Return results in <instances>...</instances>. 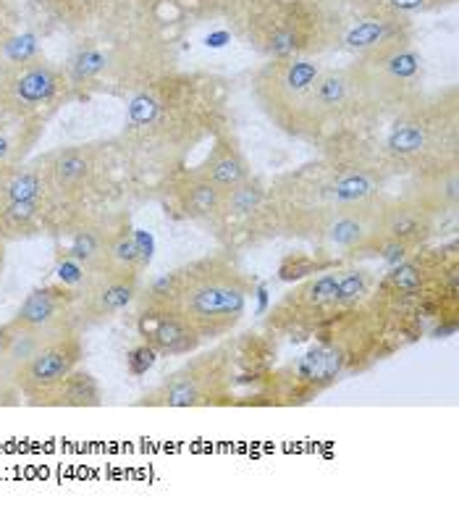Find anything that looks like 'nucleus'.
<instances>
[{"mask_svg": "<svg viewBox=\"0 0 459 512\" xmlns=\"http://www.w3.org/2000/svg\"><path fill=\"white\" fill-rule=\"evenodd\" d=\"M252 281L231 255H208L153 279L142 302L174 305L202 339H221L247 313Z\"/></svg>", "mask_w": 459, "mask_h": 512, "instance_id": "f257e3e1", "label": "nucleus"}, {"mask_svg": "<svg viewBox=\"0 0 459 512\" xmlns=\"http://www.w3.org/2000/svg\"><path fill=\"white\" fill-rule=\"evenodd\" d=\"M457 148L459 108L454 92H449V100L418 98L399 108L376 158L386 171H407L412 176L454 163Z\"/></svg>", "mask_w": 459, "mask_h": 512, "instance_id": "f03ea898", "label": "nucleus"}, {"mask_svg": "<svg viewBox=\"0 0 459 512\" xmlns=\"http://www.w3.org/2000/svg\"><path fill=\"white\" fill-rule=\"evenodd\" d=\"M341 22L328 0H255L247 35L268 58H310L341 37Z\"/></svg>", "mask_w": 459, "mask_h": 512, "instance_id": "7ed1b4c3", "label": "nucleus"}, {"mask_svg": "<svg viewBox=\"0 0 459 512\" xmlns=\"http://www.w3.org/2000/svg\"><path fill=\"white\" fill-rule=\"evenodd\" d=\"M376 287V274L365 266L326 268L286 292L268 313L265 326L276 334H318L331 318L368 300Z\"/></svg>", "mask_w": 459, "mask_h": 512, "instance_id": "20e7f679", "label": "nucleus"}, {"mask_svg": "<svg viewBox=\"0 0 459 512\" xmlns=\"http://www.w3.org/2000/svg\"><path fill=\"white\" fill-rule=\"evenodd\" d=\"M326 66L315 58H271L255 74L252 95L260 111L292 137H307V116L315 85Z\"/></svg>", "mask_w": 459, "mask_h": 512, "instance_id": "39448f33", "label": "nucleus"}, {"mask_svg": "<svg viewBox=\"0 0 459 512\" xmlns=\"http://www.w3.org/2000/svg\"><path fill=\"white\" fill-rule=\"evenodd\" d=\"M234 379V347L221 344L216 350L202 352L184 368L160 381L153 392L142 397L140 405L150 407H205L223 405L231 397Z\"/></svg>", "mask_w": 459, "mask_h": 512, "instance_id": "423d86ee", "label": "nucleus"}, {"mask_svg": "<svg viewBox=\"0 0 459 512\" xmlns=\"http://www.w3.org/2000/svg\"><path fill=\"white\" fill-rule=\"evenodd\" d=\"M376 100L370 98L368 87L362 82L357 66L344 69H323L307 116V137H334L339 132H349L365 116L376 111Z\"/></svg>", "mask_w": 459, "mask_h": 512, "instance_id": "0eeeda50", "label": "nucleus"}, {"mask_svg": "<svg viewBox=\"0 0 459 512\" xmlns=\"http://www.w3.org/2000/svg\"><path fill=\"white\" fill-rule=\"evenodd\" d=\"M357 58L360 61L355 66L376 106L404 108L420 98L425 66L423 56L412 45V37Z\"/></svg>", "mask_w": 459, "mask_h": 512, "instance_id": "6e6552de", "label": "nucleus"}, {"mask_svg": "<svg viewBox=\"0 0 459 512\" xmlns=\"http://www.w3.org/2000/svg\"><path fill=\"white\" fill-rule=\"evenodd\" d=\"M436 221L428 211L418 208L410 200H383L381 216H378V232L376 242L370 255H381L389 263H402L412 253H418L428 245V239L436 234Z\"/></svg>", "mask_w": 459, "mask_h": 512, "instance_id": "1a4fd4ad", "label": "nucleus"}, {"mask_svg": "<svg viewBox=\"0 0 459 512\" xmlns=\"http://www.w3.org/2000/svg\"><path fill=\"white\" fill-rule=\"evenodd\" d=\"M344 371H347V363L339 347L331 342H318L300 360H294L284 371L276 373L273 386L284 405H305L315 400L323 389L336 384Z\"/></svg>", "mask_w": 459, "mask_h": 512, "instance_id": "9d476101", "label": "nucleus"}, {"mask_svg": "<svg viewBox=\"0 0 459 512\" xmlns=\"http://www.w3.org/2000/svg\"><path fill=\"white\" fill-rule=\"evenodd\" d=\"M84 358L82 339L74 329L61 334V337L50 339L48 344H42L40 350L21 365L19 371L11 376L14 386L19 389L27 400L40 405L45 394L69 376L74 368H79V360Z\"/></svg>", "mask_w": 459, "mask_h": 512, "instance_id": "9b49d317", "label": "nucleus"}, {"mask_svg": "<svg viewBox=\"0 0 459 512\" xmlns=\"http://www.w3.org/2000/svg\"><path fill=\"white\" fill-rule=\"evenodd\" d=\"M137 331H140L142 342L150 344L160 358L192 355L205 342L174 305H158V302H142Z\"/></svg>", "mask_w": 459, "mask_h": 512, "instance_id": "f8f14e48", "label": "nucleus"}, {"mask_svg": "<svg viewBox=\"0 0 459 512\" xmlns=\"http://www.w3.org/2000/svg\"><path fill=\"white\" fill-rule=\"evenodd\" d=\"M142 274L105 266L87 279L84 292H79V305L84 321H108L124 313L140 295Z\"/></svg>", "mask_w": 459, "mask_h": 512, "instance_id": "ddd939ff", "label": "nucleus"}, {"mask_svg": "<svg viewBox=\"0 0 459 512\" xmlns=\"http://www.w3.org/2000/svg\"><path fill=\"white\" fill-rule=\"evenodd\" d=\"M53 200H77L90 190L100 171V150L95 145H69L42 155Z\"/></svg>", "mask_w": 459, "mask_h": 512, "instance_id": "4468645a", "label": "nucleus"}, {"mask_svg": "<svg viewBox=\"0 0 459 512\" xmlns=\"http://www.w3.org/2000/svg\"><path fill=\"white\" fill-rule=\"evenodd\" d=\"M79 302V292L66 284H45L32 289L11 318L14 326L35 331L71 329V310Z\"/></svg>", "mask_w": 459, "mask_h": 512, "instance_id": "2eb2a0df", "label": "nucleus"}, {"mask_svg": "<svg viewBox=\"0 0 459 512\" xmlns=\"http://www.w3.org/2000/svg\"><path fill=\"white\" fill-rule=\"evenodd\" d=\"M412 37V19L394 11H368L362 14L357 22L341 29V43L344 48L365 56L378 48H386L399 40H410Z\"/></svg>", "mask_w": 459, "mask_h": 512, "instance_id": "dca6fc26", "label": "nucleus"}, {"mask_svg": "<svg viewBox=\"0 0 459 512\" xmlns=\"http://www.w3.org/2000/svg\"><path fill=\"white\" fill-rule=\"evenodd\" d=\"M404 200H410L431 216H454L459 208V163H446L439 169L412 174Z\"/></svg>", "mask_w": 459, "mask_h": 512, "instance_id": "f3484780", "label": "nucleus"}, {"mask_svg": "<svg viewBox=\"0 0 459 512\" xmlns=\"http://www.w3.org/2000/svg\"><path fill=\"white\" fill-rule=\"evenodd\" d=\"M11 103L27 111L48 106L61 92V74L45 61H29L8 77L6 82Z\"/></svg>", "mask_w": 459, "mask_h": 512, "instance_id": "a211bd4d", "label": "nucleus"}, {"mask_svg": "<svg viewBox=\"0 0 459 512\" xmlns=\"http://www.w3.org/2000/svg\"><path fill=\"white\" fill-rule=\"evenodd\" d=\"M192 171L221 192L234 190V187H239V184L247 182L252 176L250 163H247V158H244L237 140L231 134H218L216 140H213L210 153L205 155V161Z\"/></svg>", "mask_w": 459, "mask_h": 512, "instance_id": "6ab92c4d", "label": "nucleus"}, {"mask_svg": "<svg viewBox=\"0 0 459 512\" xmlns=\"http://www.w3.org/2000/svg\"><path fill=\"white\" fill-rule=\"evenodd\" d=\"M32 200H53L40 158L35 163H16L0 171V203H32Z\"/></svg>", "mask_w": 459, "mask_h": 512, "instance_id": "aec40b11", "label": "nucleus"}, {"mask_svg": "<svg viewBox=\"0 0 459 512\" xmlns=\"http://www.w3.org/2000/svg\"><path fill=\"white\" fill-rule=\"evenodd\" d=\"M40 402L53 407H98L103 405V389H100L98 379L92 373L74 368Z\"/></svg>", "mask_w": 459, "mask_h": 512, "instance_id": "412c9836", "label": "nucleus"}, {"mask_svg": "<svg viewBox=\"0 0 459 512\" xmlns=\"http://www.w3.org/2000/svg\"><path fill=\"white\" fill-rule=\"evenodd\" d=\"M223 192L216 190L213 184L205 182L202 176H197L195 171H189L187 179L181 182L179 187V205L184 216L192 218V221H205V224L213 226L218 211H221Z\"/></svg>", "mask_w": 459, "mask_h": 512, "instance_id": "4be33fe9", "label": "nucleus"}, {"mask_svg": "<svg viewBox=\"0 0 459 512\" xmlns=\"http://www.w3.org/2000/svg\"><path fill=\"white\" fill-rule=\"evenodd\" d=\"M108 242H111V234H105L100 226H77V229L71 232V242L69 247L63 250V255L71 260H77L79 266H84L90 274H95V271H100V268L105 266Z\"/></svg>", "mask_w": 459, "mask_h": 512, "instance_id": "5701e85b", "label": "nucleus"}, {"mask_svg": "<svg viewBox=\"0 0 459 512\" xmlns=\"http://www.w3.org/2000/svg\"><path fill=\"white\" fill-rule=\"evenodd\" d=\"M53 200H32V203H0V239L21 237V234L37 232V226L45 221Z\"/></svg>", "mask_w": 459, "mask_h": 512, "instance_id": "b1692460", "label": "nucleus"}, {"mask_svg": "<svg viewBox=\"0 0 459 512\" xmlns=\"http://www.w3.org/2000/svg\"><path fill=\"white\" fill-rule=\"evenodd\" d=\"M147 263H150V253H145L142 239L137 237V234L129 232V229H121V232L111 234L108 253H105V266L142 274L147 268Z\"/></svg>", "mask_w": 459, "mask_h": 512, "instance_id": "393cba45", "label": "nucleus"}, {"mask_svg": "<svg viewBox=\"0 0 459 512\" xmlns=\"http://www.w3.org/2000/svg\"><path fill=\"white\" fill-rule=\"evenodd\" d=\"M360 14L368 11H394V14H420V11H433V8L452 3V0H349Z\"/></svg>", "mask_w": 459, "mask_h": 512, "instance_id": "a878e982", "label": "nucleus"}, {"mask_svg": "<svg viewBox=\"0 0 459 512\" xmlns=\"http://www.w3.org/2000/svg\"><path fill=\"white\" fill-rule=\"evenodd\" d=\"M158 358L160 355L150 347V344H137V347L129 350V355H126V371L132 373V376H145V373L158 363Z\"/></svg>", "mask_w": 459, "mask_h": 512, "instance_id": "bb28decb", "label": "nucleus"}, {"mask_svg": "<svg viewBox=\"0 0 459 512\" xmlns=\"http://www.w3.org/2000/svg\"><path fill=\"white\" fill-rule=\"evenodd\" d=\"M27 148H19V137L11 132V127L0 124V171L8 169V166H16L21 163V155Z\"/></svg>", "mask_w": 459, "mask_h": 512, "instance_id": "cd10ccee", "label": "nucleus"}]
</instances>
